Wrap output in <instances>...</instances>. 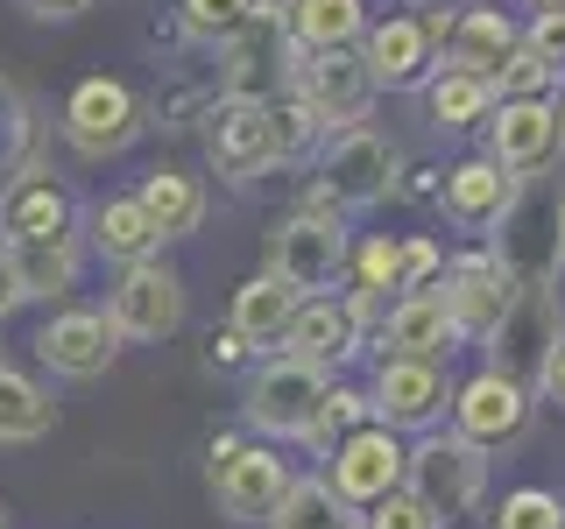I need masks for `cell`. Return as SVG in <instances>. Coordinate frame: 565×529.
<instances>
[{"label": "cell", "mask_w": 565, "mask_h": 529, "mask_svg": "<svg viewBox=\"0 0 565 529\" xmlns=\"http://www.w3.org/2000/svg\"><path fill=\"white\" fill-rule=\"evenodd\" d=\"M488 375L516 381V388H537L552 353L565 346V304H558V282H516L509 311L494 317L488 332Z\"/></svg>", "instance_id": "cell-1"}, {"label": "cell", "mask_w": 565, "mask_h": 529, "mask_svg": "<svg viewBox=\"0 0 565 529\" xmlns=\"http://www.w3.org/2000/svg\"><path fill=\"white\" fill-rule=\"evenodd\" d=\"M326 388H332V375H318V367L290 360V353H276V360H262L255 375H247L241 417H247V431H262L269 445H282V438H305V431H311Z\"/></svg>", "instance_id": "cell-2"}, {"label": "cell", "mask_w": 565, "mask_h": 529, "mask_svg": "<svg viewBox=\"0 0 565 529\" xmlns=\"http://www.w3.org/2000/svg\"><path fill=\"white\" fill-rule=\"evenodd\" d=\"M403 487H411L431 516H467L488 494V452H473L467 438L424 431L411 445V458H403Z\"/></svg>", "instance_id": "cell-3"}, {"label": "cell", "mask_w": 565, "mask_h": 529, "mask_svg": "<svg viewBox=\"0 0 565 529\" xmlns=\"http://www.w3.org/2000/svg\"><path fill=\"white\" fill-rule=\"evenodd\" d=\"M452 367L446 360H403V353H382L375 360V381H367V410L388 431H431L438 417L452 410Z\"/></svg>", "instance_id": "cell-4"}, {"label": "cell", "mask_w": 565, "mask_h": 529, "mask_svg": "<svg viewBox=\"0 0 565 529\" xmlns=\"http://www.w3.org/2000/svg\"><path fill=\"white\" fill-rule=\"evenodd\" d=\"M290 99L305 106L318 128H367V106H375V78L353 50H332V57H305L290 50Z\"/></svg>", "instance_id": "cell-5"}, {"label": "cell", "mask_w": 565, "mask_h": 529, "mask_svg": "<svg viewBox=\"0 0 565 529\" xmlns=\"http://www.w3.org/2000/svg\"><path fill=\"white\" fill-rule=\"evenodd\" d=\"M318 191H326L340 212L382 205L388 191H396V141L375 134V128L326 134V149H318Z\"/></svg>", "instance_id": "cell-6"}, {"label": "cell", "mask_w": 565, "mask_h": 529, "mask_svg": "<svg viewBox=\"0 0 565 529\" xmlns=\"http://www.w3.org/2000/svg\"><path fill=\"white\" fill-rule=\"evenodd\" d=\"M403 458H411V445H403L388 423H361L347 445H332V452H326V473H318V481L340 494L353 516H367L382 494H396V487H403Z\"/></svg>", "instance_id": "cell-7"}, {"label": "cell", "mask_w": 565, "mask_h": 529, "mask_svg": "<svg viewBox=\"0 0 565 529\" xmlns=\"http://www.w3.org/2000/svg\"><path fill=\"white\" fill-rule=\"evenodd\" d=\"M340 269H347V226L340 219H305V212H290V219L269 226V269L262 276L290 282L297 296H326Z\"/></svg>", "instance_id": "cell-8"}, {"label": "cell", "mask_w": 565, "mask_h": 529, "mask_svg": "<svg viewBox=\"0 0 565 529\" xmlns=\"http://www.w3.org/2000/svg\"><path fill=\"white\" fill-rule=\"evenodd\" d=\"M205 155L226 184H255L276 170V114L269 99H212L205 106Z\"/></svg>", "instance_id": "cell-9"}, {"label": "cell", "mask_w": 565, "mask_h": 529, "mask_svg": "<svg viewBox=\"0 0 565 529\" xmlns=\"http://www.w3.org/2000/svg\"><path fill=\"white\" fill-rule=\"evenodd\" d=\"M141 128H149V120H141V99L120 78H78V85H71V99H64V141L78 155L106 163V155H120Z\"/></svg>", "instance_id": "cell-10"}, {"label": "cell", "mask_w": 565, "mask_h": 529, "mask_svg": "<svg viewBox=\"0 0 565 529\" xmlns=\"http://www.w3.org/2000/svg\"><path fill=\"white\" fill-rule=\"evenodd\" d=\"M106 317H114L120 339H141V346L170 339V332L184 325V276H177L163 255L135 261V269H120L114 296H106Z\"/></svg>", "instance_id": "cell-11"}, {"label": "cell", "mask_w": 565, "mask_h": 529, "mask_svg": "<svg viewBox=\"0 0 565 529\" xmlns=\"http://www.w3.org/2000/svg\"><path fill=\"white\" fill-rule=\"evenodd\" d=\"M438 296H446L459 339H488L494 317H502L509 296H516V276H509V261L494 255V247H467V255H452L446 282H438Z\"/></svg>", "instance_id": "cell-12"}, {"label": "cell", "mask_w": 565, "mask_h": 529, "mask_svg": "<svg viewBox=\"0 0 565 529\" xmlns=\"http://www.w3.org/2000/svg\"><path fill=\"white\" fill-rule=\"evenodd\" d=\"M558 106L552 99H509L488 114V163H502L516 184H530V176H544L558 163Z\"/></svg>", "instance_id": "cell-13"}, {"label": "cell", "mask_w": 565, "mask_h": 529, "mask_svg": "<svg viewBox=\"0 0 565 529\" xmlns=\"http://www.w3.org/2000/svg\"><path fill=\"white\" fill-rule=\"evenodd\" d=\"M523 423H530V388L502 381V375H488V367H481L473 381H459V388H452V438H467L473 452H502V445H516Z\"/></svg>", "instance_id": "cell-14"}, {"label": "cell", "mask_w": 565, "mask_h": 529, "mask_svg": "<svg viewBox=\"0 0 565 529\" xmlns=\"http://www.w3.org/2000/svg\"><path fill=\"white\" fill-rule=\"evenodd\" d=\"M114 353H120V332H114L106 311H57V317H43V332H35V360H43L50 375H64V381L106 375Z\"/></svg>", "instance_id": "cell-15"}, {"label": "cell", "mask_w": 565, "mask_h": 529, "mask_svg": "<svg viewBox=\"0 0 565 529\" xmlns=\"http://www.w3.org/2000/svg\"><path fill=\"white\" fill-rule=\"evenodd\" d=\"M353 57L367 64V78H375V93H411L438 71V43L424 35L417 14H388V22H367L361 50Z\"/></svg>", "instance_id": "cell-16"}, {"label": "cell", "mask_w": 565, "mask_h": 529, "mask_svg": "<svg viewBox=\"0 0 565 529\" xmlns=\"http://www.w3.org/2000/svg\"><path fill=\"white\" fill-rule=\"evenodd\" d=\"M516 198H523V184L502 163H488V155L452 163L446 184H438V205H446V219L459 226V234H494V226L516 212Z\"/></svg>", "instance_id": "cell-17"}, {"label": "cell", "mask_w": 565, "mask_h": 529, "mask_svg": "<svg viewBox=\"0 0 565 529\" xmlns=\"http://www.w3.org/2000/svg\"><path fill=\"white\" fill-rule=\"evenodd\" d=\"M290 481H297V473H290V458H282L276 445H241L226 466H212L220 516H234V522H269Z\"/></svg>", "instance_id": "cell-18"}, {"label": "cell", "mask_w": 565, "mask_h": 529, "mask_svg": "<svg viewBox=\"0 0 565 529\" xmlns=\"http://www.w3.org/2000/svg\"><path fill=\"white\" fill-rule=\"evenodd\" d=\"M361 332H367V317L353 311L347 296H305L297 317H290V332H282V353L305 360V367H318V375H332L340 360L361 353Z\"/></svg>", "instance_id": "cell-19"}, {"label": "cell", "mask_w": 565, "mask_h": 529, "mask_svg": "<svg viewBox=\"0 0 565 529\" xmlns=\"http://www.w3.org/2000/svg\"><path fill=\"white\" fill-rule=\"evenodd\" d=\"M375 346H382V353H403V360H452L459 332H452L446 296H438V290L396 296V304H388V317L375 325ZM382 353H375V360H382Z\"/></svg>", "instance_id": "cell-20"}, {"label": "cell", "mask_w": 565, "mask_h": 529, "mask_svg": "<svg viewBox=\"0 0 565 529\" xmlns=\"http://www.w3.org/2000/svg\"><path fill=\"white\" fill-rule=\"evenodd\" d=\"M516 50H523V29L509 22L502 8H459V14H452V35H446V50H438V64L494 85V71L516 57Z\"/></svg>", "instance_id": "cell-21"}, {"label": "cell", "mask_w": 565, "mask_h": 529, "mask_svg": "<svg viewBox=\"0 0 565 529\" xmlns=\"http://www.w3.org/2000/svg\"><path fill=\"white\" fill-rule=\"evenodd\" d=\"M71 226V191L50 170L22 163L0 191V240H29V234H64Z\"/></svg>", "instance_id": "cell-22"}, {"label": "cell", "mask_w": 565, "mask_h": 529, "mask_svg": "<svg viewBox=\"0 0 565 529\" xmlns=\"http://www.w3.org/2000/svg\"><path fill=\"white\" fill-rule=\"evenodd\" d=\"M85 234H93V255L99 261H114V269H135V261H156V226H149V212L135 205V191L128 198H99V205H85Z\"/></svg>", "instance_id": "cell-23"}, {"label": "cell", "mask_w": 565, "mask_h": 529, "mask_svg": "<svg viewBox=\"0 0 565 529\" xmlns=\"http://www.w3.org/2000/svg\"><path fill=\"white\" fill-rule=\"evenodd\" d=\"M290 50L332 57V50H361L367 35V0H290Z\"/></svg>", "instance_id": "cell-24"}, {"label": "cell", "mask_w": 565, "mask_h": 529, "mask_svg": "<svg viewBox=\"0 0 565 529\" xmlns=\"http://www.w3.org/2000/svg\"><path fill=\"white\" fill-rule=\"evenodd\" d=\"M8 261H14L22 296H71V290H78V240H71V226H64V234L8 240Z\"/></svg>", "instance_id": "cell-25"}, {"label": "cell", "mask_w": 565, "mask_h": 529, "mask_svg": "<svg viewBox=\"0 0 565 529\" xmlns=\"http://www.w3.org/2000/svg\"><path fill=\"white\" fill-rule=\"evenodd\" d=\"M135 205L149 212L156 240H184V234H199V226H205V184H199V176H184V170H149V176H141V191H135Z\"/></svg>", "instance_id": "cell-26"}, {"label": "cell", "mask_w": 565, "mask_h": 529, "mask_svg": "<svg viewBox=\"0 0 565 529\" xmlns=\"http://www.w3.org/2000/svg\"><path fill=\"white\" fill-rule=\"evenodd\" d=\"M297 304L305 296L290 290V282H276V276H247L241 290H234V339H247V346H282V332H290V317H297Z\"/></svg>", "instance_id": "cell-27"}, {"label": "cell", "mask_w": 565, "mask_h": 529, "mask_svg": "<svg viewBox=\"0 0 565 529\" xmlns=\"http://www.w3.org/2000/svg\"><path fill=\"white\" fill-rule=\"evenodd\" d=\"M424 106H431L438 128H488V114H494V85L438 64L431 78H424Z\"/></svg>", "instance_id": "cell-28"}, {"label": "cell", "mask_w": 565, "mask_h": 529, "mask_svg": "<svg viewBox=\"0 0 565 529\" xmlns=\"http://www.w3.org/2000/svg\"><path fill=\"white\" fill-rule=\"evenodd\" d=\"M50 431H57V402L29 375L0 367V445H35V438H50Z\"/></svg>", "instance_id": "cell-29"}, {"label": "cell", "mask_w": 565, "mask_h": 529, "mask_svg": "<svg viewBox=\"0 0 565 529\" xmlns=\"http://www.w3.org/2000/svg\"><path fill=\"white\" fill-rule=\"evenodd\" d=\"M269 529H361V516H353L340 494H332V487L311 473V481H290V487H282Z\"/></svg>", "instance_id": "cell-30"}, {"label": "cell", "mask_w": 565, "mask_h": 529, "mask_svg": "<svg viewBox=\"0 0 565 529\" xmlns=\"http://www.w3.org/2000/svg\"><path fill=\"white\" fill-rule=\"evenodd\" d=\"M361 423H375L367 396H361V388H340V381H332V388H326V402H318V417H311V431H305V445L332 452V445H347Z\"/></svg>", "instance_id": "cell-31"}, {"label": "cell", "mask_w": 565, "mask_h": 529, "mask_svg": "<svg viewBox=\"0 0 565 529\" xmlns=\"http://www.w3.org/2000/svg\"><path fill=\"white\" fill-rule=\"evenodd\" d=\"M177 14H184L191 35H205V43H234L241 29H255V0H177Z\"/></svg>", "instance_id": "cell-32"}, {"label": "cell", "mask_w": 565, "mask_h": 529, "mask_svg": "<svg viewBox=\"0 0 565 529\" xmlns=\"http://www.w3.org/2000/svg\"><path fill=\"white\" fill-rule=\"evenodd\" d=\"M446 282V247H438L431 234H403L396 240V290L403 296H424Z\"/></svg>", "instance_id": "cell-33"}, {"label": "cell", "mask_w": 565, "mask_h": 529, "mask_svg": "<svg viewBox=\"0 0 565 529\" xmlns=\"http://www.w3.org/2000/svg\"><path fill=\"white\" fill-rule=\"evenodd\" d=\"M388 290H396V240H388V234H367L361 247H353V290H347V296L382 304Z\"/></svg>", "instance_id": "cell-34"}, {"label": "cell", "mask_w": 565, "mask_h": 529, "mask_svg": "<svg viewBox=\"0 0 565 529\" xmlns=\"http://www.w3.org/2000/svg\"><path fill=\"white\" fill-rule=\"evenodd\" d=\"M488 529H565V501L552 487H516V494H502Z\"/></svg>", "instance_id": "cell-35"}, {"label": "cell", "mask_w": 565, "mask_h": 529, "mask_svg": "<svg viewBox=\"0 0 565 529\" xmlns=\"http://www.w3.org/2000/svg\"><path fill=\"white\" fill-rule=\"evenodd\" d=\"M552 93H558V71L537 64L530 50H516V57L494 71V106H509V99H552Z\"/></svg>", "instance_id": "cell-36"}, {"label": "cell", "mask_w": 565, "mask_h": 529, "mask_svg": "<svg viewBox=\"0 0 565 529\" xmlns=\"http://www.w3.org/2000/svg\"><path fill=\"white\" fill-rule=\"evenodd\" d=\"M35 141V120H29V99L14 93V78H0V170L22 163Z\"/></svg>", "instance_id": "cell-37"}, {"label": "cell", "mask_w": 565, "mask_h": 529, "mask_svg": "<svg viewBox=\"0 0 565 529\" xmlns=\"http://www.w3.org/2000/svg\"><path fill=\"white\" fill-rule=\"evenodd\" d=\"M361 529H438V516L417 501L411 487H396V494H382V501L361 516Z\"/></svg>", "instance_id": "cell-38"}, {"label": "cell", "mask_w": 565, "mask_h": 529, "mask_svg": "<svg viewBox=\"0 0 565 529\" xmlns=\"http://www.w3.org/2000/svg\"><path fill=\"white\" fill-rule=\"evenodd\" d=\"M269 114H276V163H290V155H305L318 141V120L297 99H269Z\"/></svg>", "instance_id": "cell-39"}, {"label": "cell", "mask_w": 565, "mask_h": 529, "mask_svg": "<svg viewBox=\"0 0 565 529\" xmlns=\"http://www.w3.org/2000/svg\"><path fill=\"white\" fill-rule=\"evenodd\" d=\"M523 50L537 64H552L558 78H565V14H530V29H523Z\"/></svg>", "instance_id": "cell-40"}, {"label": "cell", "mask_w": 565, "mask_h": 529, "mask_svg": "<svg viewBox=\"0 0 565 529\" xmlns=\"http://www.w3.org/2000/svg\"><path fill=\"white\" fill-rule=\"evenodd\" d=\"M241 360H247V339H234V332H212L205 367H241Z\"/></svg>", "instance_id": "cell-41"}, {"label": "cell", "mask_w": 565, "mask_h": 529, "mask_svg": "<svg viewBox=\"0 0 565 529\" xmlns=\"http://www.w3.org/2000/svg\"><path fill=\"white\" fill-rule=\"evenodd\" d=\"M22 304V282H14V261H8V240H0V317Z\"/></svg>", "instance_id": "cell-42"}, {"label": "cell", "mask_w": 565, "mask_h": 529, "mask_svg": "<svg viewBox=\"0 0 565 529\" xmlns=\"http://www.w3.org/2000/svg\"><path fill=\"white\" fill-rule=\"evenodd\" d=\"M78 8H93V0H29V14H43V22H71Z\"/></svg>", "instance_id": "cell-43"}, {"label": "cell", "mask_w": 565, "mask_h": 529, "mask_svg": "<svg viewBox=\"0 0 565 529\" xmlns=\"http://www.w3.org/2000/svg\"><path fill=\"white\" fill-rule=\"evenodd\" d=\"M537 388H544L552 402H565V346L552 353V367H544V381H537Z\"/></svg>", "instance_id": "cell-44"}, {"label": "cell", "mask_w": 565, "mask_h": 529, "mask_svg": "<svg viewBox=\"0 0 565 529\" xmlns=\"http://www.w3.org/2000/svg\"><path fill=\"white\" fill-rule=\"evenodd\" d=\"M530 8H537V14H565V0H530Z\"/></svg>", "instance_id": "cell-45"}, {"label": "cell", "mask_w": 565, "mask_h": 529, "mask_svg": "<svg viewBox=\"0 0 565 529\" xmlns=\"http://www.w3.org/2000/svg\"><path fill=\"white\" fill-rule=\"evenodd\" d=\"M552 106H558V141H565V99H552Z\"/></svg>", "instance_id": "cell-46"}, {"label": "cell", "mask_w": 565, "mask_h": 529, "mask_svg": "<svg viewBox=\"0 0 565 529\" xmlns=\"http://www.w3.org/2000/svg\"><path fill=\"white\" fill-rule=\"evenodd\" d=\"M558 234H565V205H558Z\"/></svg>", "instance_id": "cell-47"}, {"label": "cell", "mask_w": 565, "mask_h": 529, "mask_svg": "<svg viewBox=\"0 0 565 529\" xmlns=\"http://www.w3.org/2000/svg\"><path fill=\"white\" fill-rule=\"evenodd\" d=\"M0 529H8V508H0Z\"/></svg>", "instance_id": "cell-48"}, {"label": "cell", "mask_w": 565, "mask_h": 529, "mask_svg": "<svg viewBox=\"0 0 565 529\" xmlns=\"http://www.w3.org/2000/svg\"><path fill=\"white\" fill-rule=\"evenodd\" d=\"M22 8H29V0H22Z\"/></svg>", "instance_id": "cell-49"}]
</instances>
